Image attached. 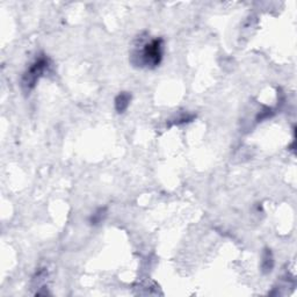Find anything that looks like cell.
Listing matches in <instances>:
<instances>
[{
    "label": "cell",
    "instance_id": "1",
    "mask_svg": "<svg viewBox=\"0 0 297 297\" xmlns=\"http://www.w3.org/2000/svg\"><path fill=\"white\" fill-rule=\"evenodd\" d=\"M164 57V40L160 37L148 41H140L135 47L130 56V62L134 66L156 69L159 66Z\"/></svg>",
    "mask_w": 297,
    "mask_h": 297
},
{
    "label": "cell",
    "instance_id": "2",
    "mask_svg": "<svg viewBox=\"0 0 297 297\" xmlns=\"http://www.w3.org/2000/svg\"><path fill=\"white\" fill-rule=\"evenodd\" d=\"M50 65H51L50 58L46 55H43V53H41L30 64L28 69L26 70V72L23 73L21 80V86L26 93H29L30 91L35 89L36 84L45 76V73L48 71Z\"/></svg>",
    "mask_w": 297,
    "mask_h": 297
},
{
    "label": "cell",
    "instance_id": "3",
    "mask_svg": "<svg viewBox=\"0 0 297 297\" xmlns=\"http://www.w3.org/2000/svg\"><path fill=\"white\" fill-rule=\"evenodd\" d=\"M131 99H133V96H131L130 92H121L117 94L115 100H114V108H115L116 113H126L127 109L130 106Z\"/></svg>",
    "mask_w": 297,
    "mask_h": 297
},
{
    "label": "cell",
    "instance_id": "4",
    "mask_svg": "<svg viewBox=\"0 0 297 297\" xmlns=\"http://www.w3.org/2000/svg\"><path fill=\"white\" fill-rule=\"evenodd\" d=\"M274 268V256H273V252L271 248H266L262 253V260H261V271L264 274H269Z\"/></svg>",
    "mask_w": 297,
    "mask_h": 297
},
{
    "label": "cell",
    "instance_id": "5",
    "mask_svg": "<svg viewBox=\"0 0 297 297\" xmlns=\"http://www.w3.org/2000/svg\"><path fill=\"white\" fill-rule=\"evenodd\" d=\"M107 215H108L107 207L98 208L97 210L90 216L89 223L91 225H92V227H97V225H100L101 223H102L104 219H106Z\"/></svg>",
    "mask_w": 297,
    "mask_h": 297
}]
</instances>
